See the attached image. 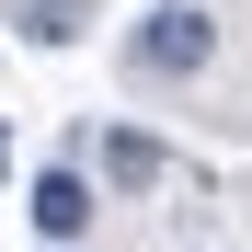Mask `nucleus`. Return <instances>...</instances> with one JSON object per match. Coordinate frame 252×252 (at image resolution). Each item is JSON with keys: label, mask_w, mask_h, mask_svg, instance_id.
Instances as JSON below:
<instances>
[{"label": "nucleus", "mask_w": 252, "mask_h": 252, "mask_svg": "<svg viewBox=\"0 0 252 252\" xmlns=\"http://www.w3.org/2000/svg\"><path fill=\"white\" fill-rule=\"evenodd\" d=\"M126 58H138V80H195L206 58H218V12H206V0H160Z\"/></svg>", "instance_id": "f257e3e1"}, {"label": "nucleus", "mask_w": 252, "mask_h": 252, "mask_svg": "<svg viewBox=\"0 0 252 252\" xmlns=\"http://www.w3.org/2000/svg\"><path fill=\"white\" fill-rule=\"evenodd\" d=\"M0 172H12V126H0Z\"/></svg>", "instance_id": "39448f33"}, {"label": "nucleus", "mask_w": 252, "mask_h": 252, "mask_svg": "<svg viewBox=\"0 0 252 252\" xmlns=\"http://www.w3.org/2000/svg\"><path fill=\"white\" fill-rule=\"evenodd\" d=\"M58 252H69V241H58Z\"/></svg>", "instance_id": "423d86ee"}, {"label": "nucleus", "mask_w": 252, "mask_h": 252, "mask_svg": "<svg viewBox=\"0 0 252 252\" xmlns=\"http://www.w3.org/2000/svg\"><path fill=\"white\" fill-rule=\"evenodd\" d=\"M160 172H172L160 138H138V126H115V138H103V184H115V195H149Z\"/></svg>", "instance_id": "7ed1b4c3"}, {"label": "nucleus", "mask_w": 252, "mask_h": 252, "mask_svg": "<svg viewBox=\"0 0 252 252\" xmlns=\"http://www.w3.org/2000/svg\"><path fill=\"white\" fill-rule=\"evenodd\" d=\"M34 229H46V241H80V229H92V184H80V172H34Z\"/></svg>", "instance_id": "f03ea898"}, {"label": "nucleus", "mask_w": 252, "mask_h": 252, "mask_svg": "<svg viewBox=\"0 0 252 252\" xmlns=\"http://www.w3.org/2000/svg\"><path fill=\"white\" fill-rule=\"evenodd\" d=\"M23 34H34V46H69V34H80V0H34Z\"/></svg>", "instance_id": "20e7f679"}]
</instances>
